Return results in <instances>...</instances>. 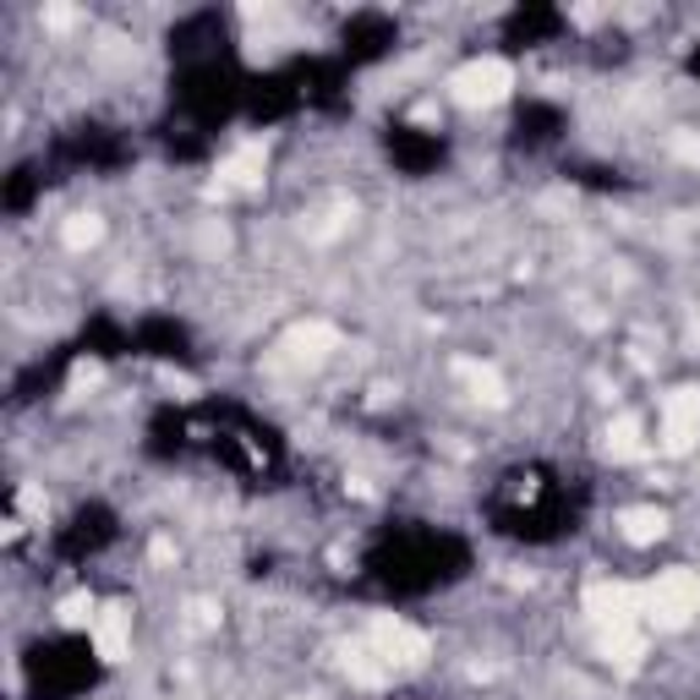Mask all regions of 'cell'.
<instances>
[{"label":"cell","mask_w":700,"mask_h":700,"mask_svg":"<svg viewBox=\"0 0 700 700\" xmlns=\"http://www.w3.org/2000/svg\"><path fill=\"white\" fill-rule=\"evenodd\" d=\"M515 94V67L498 61V56H482V61H466L455 77H449V99L460 110H493Z\"/></svg>","instance_id":"7a4b0ae2"},{"label":"cell","mask_w":700,"mask_h":700,"mask_svg":"<svg viewBox=\"0 0 700 700\" xmlns=\"http://www.w3.org/2000/svg\"><path fill=\"white\" fill-rule=\"evenodd\" d=\"M596 645H602V656H607L613 667H624V673H635V667H640V656H645V635H640V624H635V629H607V635H596Z\"/></svg>","instance_id":"30bf717a"},{"label":"cell","mask_w":700,"mask_h":700,"mask_svg":"<svg viewBox=\"0 0 700 700\" xmlns=\"http://www.w3.org/2000/svg\"><path fill=\"white\" fill-rule=\"evenodd\" d=\"M618 531H624L629 547H651V542L667 536V515L651 509V504H645V509H624V515H618Z\"/></svg>","instance_id":"9c48e42d"},{"label":"cell","mask_w":700,"mask_h":700,"mask_svg":"<svg viewBox=\"0 0 700 700\" xmlns=\"http://www.w3.org/2000/svg\"><path fill=\"white\" fill-rule=\"evenodd\" d=\"M580 607H586V618L596 624V635H607V629H635V624H640V591H629V586H618V580H591L586 596H580Z\"/></svg>","instance_id":"277c9868"},{"label":"cell","mask_w":700,"mask_h":700,"mask_svg":"<svg viewBox=\"0 0 700 700\" xmlns=\"http://www.w3.org/2000/svg\"><path fill=\"white\" fill-rule=\"evenodd\" d=\"M279 350H285V362H290V367H317V362H328L334 350H339V328H334V323H323V317L295 323V328L279 339Z\"/></svg>","instance_id":"8992f818"},{"label":"cell","mask_w":700,"mask_h":700,"mask_svg":"<svg viewBox=\"0 0 700 700\" xmlns=\"http://www.w3.org/2000/svg\"><path fill=\"white\" fill-rule=\"evenodd\" d=\"M471 389H476V400H487V406H504V378L493 373V367H482V362H460L455 367Z\"/></svg>","instance_id":"5bb4252c"},{"label":"cell","mask_w":700,"mask_h":700,"mask_svg":"<svg viewBox=\"0 0 700 700\" xmlns=\"http://www.w3.org/2000/svg\"><path fill=\"white\" fill-rule=\"evenodd\" d=\"M170 558H176V542L159 536V542H154V564H170Z\"/></svg>","instance_id":"ffe728a7"},{"label":"cell","mask_w":700,"mask_h":700,"mask_svg":"<svg viewBox=\"0 0 700 700\" xmlns=\"http://www.w3.org/2000/svg\"><path fill=\"white\" fill-rule=\"evenodd\" d=\"M99 384V367L94 362H77V373H72V389H94Z\"/></svg>","instance_id":"ac0fdd59"},{"label":"cell","mask_w":700,"mask_h":700,"mask_svg":"<svg viewBox=\"0 0 700 700\" xmlns=\"http://www.w3.org/2000/svg\"><path fill=\"white\" fill-rule=\"evenodd\" d=\"M695 613H700V580H695V569L678 564V569H662L656 580L640 586V618L651 629L678 635V629H689Z\"/></svg>","instance_id":"6da1fadb"},{"label":"cell","mask_w":700,"mask_h":700,"mask_svg":"<svg viewBox=\"0 0 700 700\" xmlns=\"http://www.w3.org/2000/svg\"><path fill=\"white\" fill-rule=\"evenodd\" d=\"M23 509H28V515H45V493H39V487H23Z\"/></svg>","instance_id":"d6986e66"},{"label":"cell","mask_w":700,"mask_h":700,"mask_svg":"<svg viewBox=\"0 0 700 700\" xmlns=\"http://www.w3.org/2000/svg\"><path fill=\"white\" fill-rule=\"evenodd\" d=\"M263 176H268V154H263V143H236L225 159H219V181H214V192L225 197V192H257L263 186Z\"/></svg>","instance_id":"52a82bcc"},{"label":"cell","mask_w":700,"mask_h":700,"mask_svg":"<svg viewBox=\"0 0 700 700\" xmlns=\"http://www.w3.org/2000/svg\"><path fill=\"white\" fill-rule=\"evenodd\" d=\"M345 673L357 678L362 689H378V684H389V662H384L373 645H345Z\"/></svg>","instance_id":"8fae6325"},{"label":"cell","mask_w":700,"mask_h":700,"mask_svg":"<svg viewBox=\"0 0 700 700\" xmlns=\"http://www.w3.org/2000/svg\"><path fill=\"white\" fill-rule=\"evenodd\" d=\"M61 241H67L72 252H88V246L105 241V219H99V214H72V219L61 225Z\"/></svg>","instance_id":"4fadbf2b"},{"label":"cell","mask_w":700,"mask_h":700,"mask_svg":"<svg viewBox=\"0 0 700 700\" xmlns=\"http://www.w3.org/2000/svg\"><path fill=\"white\" fill-rule=\"evenodd\" d=\"M667 154H673L678 165L700 170V132H689V126H684V132H673V137H667Z\"/></svg>","instance_id":"2e32d148"},{"label":"cell","mask_w":700,"mask_h":700,"mask_svg":"<svg viewBox=\"0 0 700 700\" xmlns=\"http://www.w3.org/2000/svg\"><path fill=\"white\" fill-rule=\"evenodd\" d=\"M607 455H613V460H640V455H645L640 417H613V422H607Z\"/></svg>","instance_id":"7c38bea8"},{"label":"cell","mask_w":700,"mask_h":700,"mask_svg":"<svg viewBox=\"0 0 700 700\" xmlns=\"http://www.w3.org/2000/svg\"><path fill=\"white\" fill-rule=\"evenodd\" d=\"M94 618H99V607H94L88 591H72V596L61 602V624H67V629H83V624L94 629Z\"/></svg>","instance_id":"9a60e30c"},{"label":"cell","mask_w":700,"mask_h":700,"mask_svg":"<svg viewBox=\"0 0 700 700\" xmlns=\"http://www.w3.org/2000/svg\"><path fill=\"white\" fill-rule=\"evenodd\" d=\"M94 651H99L105 662H121V656L132 651V607H126V602L99 607V618H94Z\"/></svg>","instance_id":"ba28073f"},{"label":"cell","mask_w":700,"mask_h":700,"mask_svg":"<svg viewBox=\"0 0 700 700\" xmlns=\"http://www.w3.org/2000/svg\"><path fill=\"white\" fill-rule=\"evenodd\" d=\"M367 645H373V651L389 662V673H417V667L433 656L427 635H422L417 624L395 618V613H378V618H373V629H367Z\"/></svg>","instance_id":"3957f363"},{"label":"cell","mask_w":700,"mask_h":700,"mask_svg":"<svg viewBox=\"0 0 700 700\" xmlns=\"http://www.w3.org/2000/svg\"><path fill=\"white\" fill-rule=\"evenodd\" d=\"M695 438H700V389L684 384L662 400V455L678 460V455L695 449Z\"/></svg>","instance_id":"5b68a950"},{"label":"cell","mask_w":700,"mask_h":700,"mask_svg":"<svg viewBox=\"0 0 700 700\" xmlns=\"http://www.w3.org/2000/svg\"><path fill=\"white\" fill-rule=\"evenodd\" d=\"M45 28L50 34H67V28H77V12L72 7H45Z\"/></svg>","instance_id":"e0dca14e"}]
</instances>
